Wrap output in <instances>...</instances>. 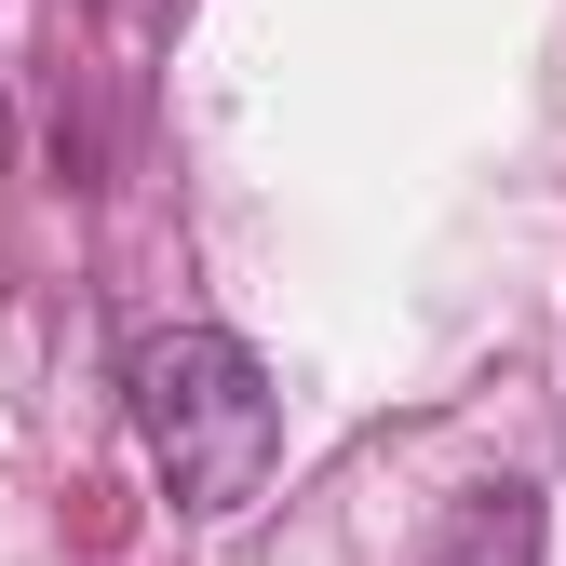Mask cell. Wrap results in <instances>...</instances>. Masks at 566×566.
<instances>
[{"instance_id":"6da1fadb","label":"cell","mask_w":566,"mask_h":566,"mask_svg":"<svg viewBox=\"0 0 566 566\" xmlns=\"http://www.w3.org/2000/svg\"><path fill=\"white\" fill-rule=\"evenodd\" d=\"M135 432H149V472L176 485V513L202 526H230L256 485L283 472V391L270 365L230 337V324H163V337H135Z\"/></svg>"},{"instance_id":"7a4b0ae2","label":"cell","mask_w":566,"mask_h":566,"mask_svg":"<svg viewBox=\"0 0 566 566\" xmlns=\"http://www.w3.org/2000/svg\"><path fill=\"white\" fill-rule=\"evenodd\" d=\"M553 553V513H539V485L500 472V485H459V513L418 539V566H539Z\"/></svg>"}]
</instances>
